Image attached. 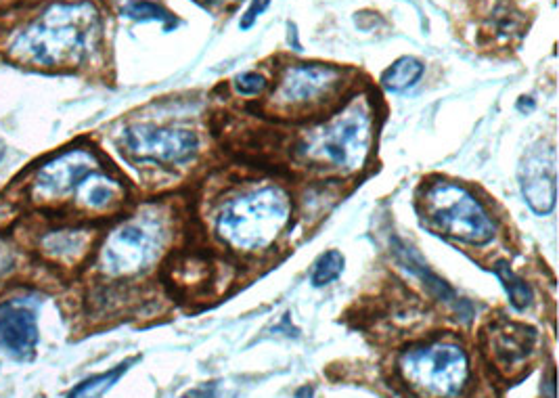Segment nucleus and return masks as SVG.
<instances>
[{
  "mask_svg": "<svg viewBox=\"0 0 559 398\" xmlns=\"http://www.w3.org/2000/svg\"><path fill=\"white\" fill-rule=\"evenodd\" d=\"M101 19L91 3H57L21 32L11 53L44 68L78 65L93 51Z\"/></svg>",
  "mask_w": 559,
  "mask_h": 398,
  "instance_id": "obj_1",
  "label": "nucleus"
},
{
  "mask_svg": "<svg viewBox=\"0 0 559 398\" xmlns=\"http://www.w3.org/2000/svg\"><path fill=\"white\" fill-rule=\"evenodd\" d=\"M292 204L279 187L243 193L220 210L216 231L237 250H262L279 237L289 223Z\"/></svg>",
  "mask_w": 559,
  "mask_h": 398,
  "instance_id": "obj_2",
  "label": "nucleus"
},
{
  "mask_svg": "<svg viewBox=\"0 0 559 398\" xmlns=\"http://www.w3.org/2000/svg\"><path fill=\"white\" fill-rule=\"evenodd\" d=\"M405 382L428 398H455L469 380V359L453 342H434L407 350L400 357Z\"/></svg>",
  "mask_w": 559,
  "mask_h": 398,
  "instance_id": "obj_3",
  "label": "nucleus"
},
{
  "mask_svg": "<svg viewBox=\"0 0 559 398\" xmlns=\"http://www.w3.org/2000/svg\"><path fill=\"white\" fill-rule=\"evenodd\" d=\"M423 204L444 235L469 246H484L495 239L493 218L472 193L457 183L438 181L430 185Z\"/></svg>",
  "mask_w": 559,
  "mask_h": 398,
  "instance_id": "obj_4",
  "label": "nucleus"
},
{
  "mask_svg": "<svg viewBox=\"0 0 559 398\" xmlns=\"http://www.w3.org/2000/svg\"><path fill=\"white\" fill-rule=\"evenodd\" d=\"M369 143L371 116L365 107L356 105L321 128L310 139L306 153L340 170H359L367 160Z\"/></svg>",
  "mask_w": 559,
  "mask_h": 398,
  "instance_id": "obj_5",
  "label": "nucleus"
},
{
  "mask_svg": "<svg viewBox=\"0 0 559 398\" xmlns=\"http://www.w3.org/2000/svg\"><path fill=\"white\" fill-rule=\"evenodd\" d=\"M162 248L158 227L126 223L109 233L101 250V267L111 277L137 275L155 260Z\"/></svg>",
  "mask_w": 559,
  "mask_h": 398,
  "instance_id": "obj_6",
  "label": "nucleus"
},
{
  "mask_svg": "<svg viewBox=\"0 0 559 398\" xmlns=\"http://www.w3.org/2000/svg\"><path fill=\"white\" fill-rule=\"evenodd\" d=\"M124 145L137 160L183 164L197 151L195 132L187 128H158L137 124L124 130Z\"/></svg>",
  "mask_w": 559,
  "mask_h": 398,
  "instance_id": "obj_7",
  "label": "nucleus"
},
{
  "mask_svg": "<svg viewBox=\"0 0 559 398\" xmlns=\"http://www.w3.org/2000/svg\"><path fill=\"white\" fill-rule=\"evenodd\" d=\"M520 189L524 195V202L528 208L539 214L547 216L553 212L557 202V156L555 149L539 143L524 156L520 170Z\"/></svg>",
  "mask_w": 559,
  "mask_h": 398,
  "instance_id": "obj_8",
  "label": "nucleus"
},
{
  "mask_svg": "<svg viewBox=\"0 0 559 398\" xmlns=\"http://www.w3.org/2000/svg\"><path fill=\"white\" fill-rule=\"evenodd\" d=\"M342 82V70L323 63H302L289 68L279 84L277 101L285 107H308L329 97Z\"/></svg>",
  "mask_w": 559,
  "mask_h": 398,
  "instance_id": "obj_9",
  "label": "nucleus"
},
{
  "mask_svg": "<svg viewBox=\"0 0 559 398\" xmlns=\"http://www.w3.org/2000/svg\"><path fill=\"white\" fill-rule=\"evenodd\" d=\"M99 170V162L93 151L88 149H70L63 151L55 160L40 166L34 179V193L42 199L61 197L78 189V185L88 174Z\"/></svg>",
  "mask_w": 559,
  "mask_h": 398,
  "instance_id": "obj_10",
  "label": "nucleus"
},
{
  "mask_svg": "<svg viewBox=\"0 0 559 398\" xmlns=\"http://www.w3.org/2000/svg\"><path fill=\"white\" fill-rule=\"evenodd\" d=\"M0 342L15 357H32L38 344L36 313L24 302L9 300L0 304Z\"/></svg>",
  "mask_w": 559,
  "mask_h": 398,
  "instance_id": "obj_11",
  "label": "nucleus"
},
{
  "mask_svg": "<svg viewBox=\"0 0 559 398\" xmlns=\"http://www.w3.org/2000/svg\"><path fill=\"white\" fill-rule=\"evenodd\" d=\"M394 254H396V258H398V262L402 264V267H405L409 273H413L423 285H426L428 292L436 300L453 306L459 315H463L465 308H467V311H472V306H469L465 300H461L449 283L442 281L436 273H432L428 269V264L423 262L421 256L411 246H407V243L394 239Z\"/></svg>",
  "mask_w": 559,
  "mask_h": 398,
  "instance_id": "obj_12",
  "label": "nucleus"
},
{
  "mask_svg": "<svg viewBox=\"0 0 559 398\" xmlns=\"http://www.w3.org/2000/svg\"><path fill=\"white\" fill-rule=\"evenodd\" d=\"M78 202L88 210H105L122 197V185L107 174L93 172L78 185Z\"/></svg>",
  "mask_w": 559,
  "mask_h": 398,
  "instance_id": "obj_13",
  "label": "nucleus"
},
{
  "mask_svg": "<svg viewBox=\"0 0 559 398\" xmlns=\"http://www.w3.org/2000/svg\"><path fill=\"white\" fill-rule=\"evenodd\" d=\"M532 340H534L532 329L509 325V327L497 331V336H495L497 357L503 359L507 365H516L530 352Z\"/></svg>",
  "mask_w": 559,
  "mask_h": 398,
  "instance_id": "obj_14",
  "label": "nucleus"
},
{
  "mask_svg": "<svg viewBox=\"0 0 559 398\" xmlns=\"http://www.w3.org/2000/svg\"><path fill=\"white\" fill-rule=\"evenodd\" d=\"M423 72H426V65H423L415 57H400L398 61L392 63V68H388L382 74V86L390 93H402L407 88L415 86Z\"/></svg>",
  "mask_w": 559,
  "mask_h": 398,
  "instance_id": "obj_15",
  "label": "nucleus"
},
{
  "mask_svg": "<svg viewBox=\"0 0 559 398\" xmlns=\"http://www.w3.org/2000/svg\"><path fill=\"white\" fill-rule=\"evenodd\" d=\"M88 237L84 231H53L42 241V250L57 260H76L86 252Z\"/></svg>",
  "mask_w": 559,
  "mask_h": 398,
  "instance_id": "obj_16",
  "label": "nucleus"
},
{
  "mask_svg": "<svg viewBox=\"0 0 559 398\" xmlns=\"http://www.w3.org/2000/svg\"><path fill=\"white\" fill-rule=\"evenodd\" d=\"M132 363H134V359H130L114 369H109L101 375H93V378H88L82 384H78L65 398H101L107 390H111L122 380V375L130 369Z\"/></svg>",
  "mask_w": 559,
  "mask_h": 398,
  "instance_id": "obj_17",
  "label": "nucleus"
},
{
  "mask_svg": "<svg viewBox=\"0 0 559 398\" xmlns=\"http://www.w3.org/2000/svg\"><path fill=\"white\" fill-rule=\"evenodd\" d=\"M495 275L503 283L511 306L516 308V311H526V308L532 304L530 285L524 279H520L516 273H513L509 264L503 262V260L495 264Z\"/></svg>",
  "mask_w": 559,
  "mask_h": 398,
  "instance_id": "obj_18",
  "label": "nucleus"
},
{
  "mask_svg": "<svg viewBox=\"0 0 559 398\" xmlns=\"http://www.w3.org/2000/svg\"><path fill=\"white\" fill-rule=\"evenodd\" d=\"M342 271H344L342 252L329 250L315 262V269H312V275H310V283L315 287L329 285L331 281H335L342 275Z\"/></svg>",
  "mask_w": 559,
  "mask_h": 398,
  "instance_id": "obj_19",
  "label": "nucleus"
},
{
  "mask_svg": "<svg viewBox=\"0 0 559 398\" xmlns=\"http://www.w3.org/2000/svg\"><path fill=\"white\" fill-rule=\"evenodd\" d=\"M128 19L134 21H160V24L166 26V30H170L172 26H176L174 15H170L166 9H162L160 5L149 3V0H134V3L126 5L122 11Z\"/></svg>",
  "mask_w": 559,
  "mask_h": 398,
  "instance_id": "obj_20",
  "label": "nucleus"
},
{
  "mask_svg": "<svg viewBox=\"0 0 559 398\" xmlns=\"http://www.w3.org/2000/svg\"><path fill=\"white\" fill-rule=\"evenodd\" d=\"M264 88H266V78L256 72H248V74H241L235 78V91L239 95L254 97V95H260Z\"/></svg>",
  "mask_w": 559,
  "mask_h": 398,
  "instance_id": "obj_21",
  "label": "nucleus"
},
{
  "mask_svg": "<svg viewBox=\"0 0 559 398\" xmlns=\"http://www.w3.org/2000/svg\"><path fill=\"white\" fill-rule=\"evenodd\" d=\"M181 398H227V392L222 390L220 382H206V384H199L197 388L189 390Z\"/></svg>",
  "mask_w": 559,
  "mask_h": 398,
  "instance_id": "obj_22",
  "label": "nucleus"
},
{
  "mask_svg": "<svg viewBox=\"0 0 559 398\" xmlns=\"http://www.w3.org/2000/svg\"><path fill=\"white\" fill-rule=\"evenodd\" d=\"M268 5H271V0H252V5L248 7V11L243 13V17L239 21V28L250 30L256 24V19L268 9Z\"/></svg>",
  "mask_w": 559,
  "mask_h": 398,
  "instance_id": "obj_23",
  "label": "nucleus"
},
{
  "mask_svg": "<svg viewBox=\"0 0 559 398\" xmlns=\"http://www.w3.org/2000/svg\"><path fill=\"white\" fill-rule=\"evenodd\" d=\"M296 398H312V388H308V386H304L302 390H298V394H296Z\"/></svg>",
  "mask_w": 559,
  "mask_h": 398,
  "instance_id": "obj_24",
  "label": "nucleus"
},
{
  "mask_svg": "<svg viewBox=\"0 0 559 398\" xmlns=\"http://www.w3.org/2000/svg\"><path fill=\"white\" fill-rule=\"evenodd\" d=\"M0 160H3V143H0Z\"/></svg>",
  "mask_w": 559,
  "mask_h": 398,
  "instance_id": "obj_25",
  "label": "nucleus"
},
{
  "mask_svg": "<svg viewBox=\"0 0 559 398\" xmlns=\"http://www.w3.org/2000/svg\"><path fill=\"white\" fill-rule=\"evenodd\" d=\"M204 3H220V0H204Z\"/></svg>",
  "mask_w": 559,
  "mask_h": 398,
  "instance_id": "obj_26",
  "label": "nucleus"
}]
</instances>
